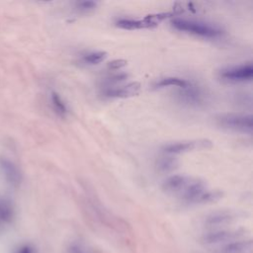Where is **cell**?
<instances>
[{
  "instance_id": "obj_17",
  "label": "cell",
  "mask_w": 253,
  "mask_h": 253,
  "mask_svg": "<svg viewBox=\"0 0 253 253\" xmlns=\"http://www.w3.org/2000/svg\"><path fill=\"white\" fill-rule=\"evenodd\" d=\"M51 103H52L53 109L57 115H59L60 117H64L67 114L66 105L64 104V102L62 101L60 96L55 92L51 93Z\"/></svg>"
},
{
  "instance_id": "obj_12",
  "label": "cell",
  "mask_w": 253,
  "mask_h": 253,
  "mask_svg": "<svg viewBox=\"0 0 253 253\" xmlns=\"http://www.w3.org/2000/svg\"><path fill=\"white\" fill-rule=\"evenodd\" d=\"M179 97L188 104H199L202 101V94L200 90L191 84L185 88H181Z\"/></svg>"
},
{
  "instance_id": "obj_21",
  "label": "cell",
  "mask_w": 253,
  "mask_h": 253,
  "mask_svg": "<svg viewBox=\"0 0 253 253\" xmlns=\"http://www.w3.org/2000/svg\"><path fill=\"white\" fill-rule=\"evenodd\" d=\"M97 3L94 1H82L77 3V9L80 12H89L96 8Z\"/></svg>"
},
{
  "instance_id": "obj_3",
  "label": "cell",
  "mask_w": 253,
  "mask_h": 253,
  "mask_svg": "<svg viewBox=\"0 0 253 253\" xmlns=\"http://www.w3.org/2000/svg\"><path fill=\"white\" fill-rule=\"evenodd\" d=\"M219 126L243 133H251L253 128V119L251 115L224 114L217 117Z\"/></svg>"
},
{
  "instance_id": "obj_5",
  "label": "cell",
  "mask_w": 253,
  "mask_h": 253,
  "mask_svg": "<svg viewBox=\"0 0 253 253\" xmlns=\"http://www.w3.org/2000/svg\"><path fill=\"white\" fill-rule=\"evenodd\" d=\"M220 77L230 82L250 81L253 77V66L251 63L230 67L220 72Z\"/></svg>"
},
{
  "instance_id": "obj_1",
  "label": "cell",
  "mask_w": 253,
  "mask_h": 253,
  "mask_svg": "<svg viewBox=\"0 0 253 253\" xmlns=\"http://www.w3.org/2000/svg\"><path fill=\"white\" fill-rule=\"evenodd\" d=\"M171 24L178 31L203 37V38H208V39L217 38L222 34V31L216 27L208 25L206 23L192 21V20L173 19L171 21Z\"/></svg>"
},
{
  "instance_id": "obj_18",
  "label": "cell",
  "mask_w": 253,
  "mask_h": 253,
  "mask_svg": "<svg viewBox=\"0 0 253 253\" xmlns=\"http://www.w3.org/2000/svg\"><path fill=\"white\" fill-rule=\"evenodd\" d=\"M171 16H172L171 13H158V14L147 15L143 18V20L149 26V28H153Z\"/></svg>"
},
{
  "instance_id": "obj_4",
  "label": "cell",
  "mask_w": 253,
  "mask_h": 253,
  "mask_svg": "<svg viewBox=\"0 0 253 253\" xmlns=\"http://www.w3.org/2000/svg\"><path fill=\"white\" fill-rule=\"evenodd\" d=\"M212 146V143L209 139H196V140H189V141H182V142H175L167 144L163 147V152L168 155H175L180 154L192 150H199V149H208Z\"/></svg>"
},
{
  "instance_id": "obj_15",
  "label": "cell",
  "mask_w": 253,
  "mask_h": 253,
  "mask_svg": "<svg viewBox=\"0 0 253 253\" xmlns=\"http://www.w3.org/2000/svg\"><path fill=\"white\" fill-rule=\"evenodd\" d=\"M191 83L185 79L182 78H178V77H166L163 78L161 80H159L156 84L155 87L156 88H164V87H168V86H176L181 88H185L187 86H189Z\"/></svg>"
},
{
  "instance_id": "obj_16",
  "label": "cell",
  "mask_w": 253,
  "mask_h": 253,
  "mask_svg": "<svg viewBox=\"0 0 253 253\" xmlns=\"http://www.w3.org/2000/svg\"><path fill=\"white\" fill-rule=\"evenodd\" d=\"M223 196V193L218 190L214 191H205L195 202V204H209L220 200Z\"/></svg>"
},
{
  "instance_id": "obj_23",
  "label": "cell",
  "mask_w": 253,
  "mask_h": 253,
  "mask_svg": "<svg viewBox=\"0 0 253 253\" xmlns=\"http://www.w3.org/2000/svg\"><path fill=\"white\" fill-rule=\"evenodd\" d=\"M127 77H128V75H127L126 73H120V74H117V75H114V76L110 77V78L108 79V83H109V84L120 83V82L126 80Z\"/></svg>"
},
{
  "instance_id": "obj_13",
  "label": "cell",
  "mask_w": 253,
  "mask_h": 253,
  "mask_svg": "<svg viewBox=\"0 0 253 253\" xmlns=\"http://www.w3.org/2000/svg\"><path fill=\"white\" fill-rule=\"evenodd\" d=\"M119 28L125 30H138V29H148L149 26L145 23L143 19L133 20V19H120L116 22Z\"/></svg>"
},
{
  "instance_id": "obj_19",
  "label": "cell",
  "mask_w": 253,
  "mask_h": 253,
  "mask_svg": "<svg viewBox=\"0 0 253 253\" xmlns=\"http://www.w3.org/2000/svg\"><path fill=\"white\" fill-rule=\"evenodd\" d=\"M107 57V52L106 51H95V52H90L83 57V61L88 64H98L102 62L105 58Z\"/></svg>"
},
{
  "instance_id": "obj_9",
  "label": "cell",
  "mask_w": 253,
  "mask_h": 253,
  "mask_svg": "<svg viewBox=\"0 0 253 253\" xmlns=\"http://www.w3.org/2000/svg\"><path fill=\"white\" fill-rule=\"evenodd\" d=\"M207 190V185L204 181L199 179H193L187 189L180 196L185 202L189 204H195L196 200Z\"/></svg>"
},
{
  "instance_id": "obj_22",
  "label": "cell",
  "mask_w": 253,
  "mask_h": 253,
  "mask_svg": "<svg viewBox=\"0 0 253 253\" xmlns=\"http://www.w3.org/2000/svg\"><path fill=\"white\" fill-rule=\"evenodd\" d=\"M127 63L125 59H114L108 63V68L112 70H118L124 66H126Z\"/></svg>"
},
{
  "instance_id": "obj_20",
  "label": "cell",
  "mask_w": 253,
  "mask_h": 253,
  "mask_svg": "<svg viewBox=\"0 0 253 253\" xmlns=\"http://www.w3.org/2000/svg\"><path fill=\"white\" fill-rule=\"evenodd\" d=\"M67 253H93V252L80 243H72L68 247Z\"/></svg>"
},
{
  "instance_id": "obj_6",
  "label": "cell",
  "mask_w": 253,
  "mask_h": 253,
  "mask_svg": "<svg viewBox=\"0 0 253 253\" xmlns=\"http://www.w3.org/2000/svg\"><path fill=\"white\" fill-rule=\"evenodd\" d=\"M192 180V177L186 175H173L163 182L162 189L168 194L181 196L190 185Z\"/></svg>"
},
{
  "instance_id": "obj_8",
  "label": "cell",
  "mask_w": 253,
  "mask_h": 253,
  "mask_svg": "<svg viewBox=\"0 0 253 253\" xmlns=\"http://www.w3.org/2000/svg\"><path fill=\"white\" fill-rule=\"evenodd\" d=\"M140 91V84L138 82H130L122 87L108 88L104 94L111 98H129L135 96Z\"/></svg>"
},
{
  "instance_id": "obj_2",
  "label": "cell",
  "mask_w": 253,
  "mask_h": 253,
  "mask_svg": "<svg viewBox=\"0 0 253 253\" xmlns=\"http://www.w3.org/2000/svg\"><path fill=\"white\" fill-rule=\"evenodd\" d=\"M245 238V230L243 229H224L218 228L210 230L202 237V242L206 245L221 246L239 239Z\"/></svg>"
},
{
  "instance_id": "obj_24",
  "label": "cell",
  "mask_w": 253,
  "mask_h": 253,
  "mask_svg": "<svg viewBox=\"0 0 253 253\" xmlns=\"http://www.w3.org/2000/svg\"><path fill=\"white\" fill-rule=\"evenodd\" d=\"M18 253H34V251H33V249L30 246H23L18 251Z\"/></svg>"
},
{
  "instance_id": "obj_7",
  "label": "cell",
  "mask_w": 253,
  "mask_h": 253,
  "mask_svg": "<svg viewBox=\"0 0 253 253\" xmlns=\"http://www.w3.org/2000/svg\"><path fill=\"white\" fill-rule=\"evenodd\" d=\"M236 218V214L231 211H218L213 212L207 216L205 219V225L211 230L218 229L220 226H224L226 224L231 223Z\"/></svg>"
},
{
  "instance_id": "obj_11",
  "label": "cell",
  "mask_w": 253,
  "mask_h": 253,
  "mask_svg": "<svg viewBox=\"0 0 253 253\" xmlns=\"http://www.w3.org/2000/svg\"><path fill=\"white\" fill-rule=\"evenodd\" d=\"M1 169L5 175V178L9 183H11L14 186H17L21 182V173L17 166H15L12 162L8 160H1L0 162Z\"/></svg>"
},
{
  "instance_id": "obj_14",
  "label": "cell",
  "mask_w": 253,
  "mask_h": 253,
  "mask_svg": "<svg viewBox=\"0 0 253 253\" xmlns=\"http://www.w3.org/2000/svg\"><path fill=\"white\" fill-rule=\"evenodd\" d=\"M157 168L161 172H169L177 168L178 160L173 155L165 154L157 160Z\"/></svg>"
},
{
  "instance_id": "obj_10",
  "label": "cell",
  "mask_w": 253,
  "mask_h": 253,
  "mask_svg": "<svg viewBox=\"0 0 253 253\" xmlns=\"http://www.w3.org/2000/svg\"><path fill=\"white\" fill-rule=\"evenodd\" d=\"M217 253H252L251 239L242 238L218 247Z\"/></svg>"
}]
</instances>
